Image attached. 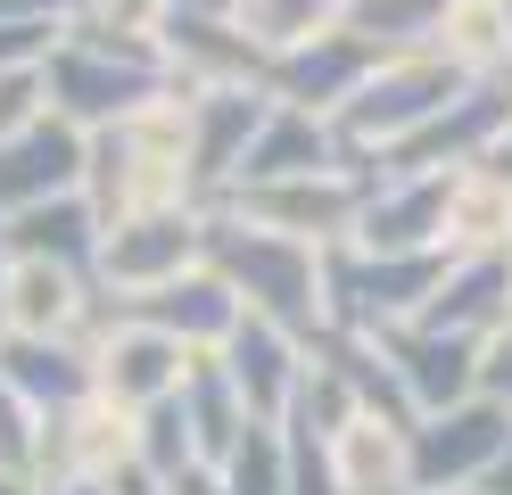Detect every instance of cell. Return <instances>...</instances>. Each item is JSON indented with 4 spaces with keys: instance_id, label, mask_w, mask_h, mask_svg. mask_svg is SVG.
Listing matches in <instances>:
<instances>
[{
    "instance_id": "cell-1",
    "label": "cell",
    "mask_w": 512,
    "mask_h": 495,
    "mask_svg": "<svg viewBox=\"0 0 512 495\" xmlns=\"http://www.w3.org/2000/svg\"><path fill=\"white\" fill-rule=\"evenodd\" d=\"M83 198L108 223L149 215V207H199V190H190V91L182 83H166L149 108H133L124 124L91 132Z\"/></svg>"
},
{
    "instance_id": "cell-2",
    "label": "cell",
    "mask_w": 512,
    "mask_h": 495,
    "mask_svg": "<svg viewBox=\"0 0 512 495\" xmlns=\"http://www.w3.org/2000/svg\"><path fill=\"white\" fill-rule=\"evenodd\" d=\"M207 264L240 289L248 314L265 322H290L298 339H331V289H323V248L306 240H281V231L248 223L232 207H215L207 223Z\"/></svg>"
},
{
    "instance_id": "cell-3",
    "label": "cell",
    "mask_w": 512,
    "mask_h": 495,
    "mask_svg": "<svg viewBox=\"0 0 512 495\" xmlns=\"http://www.w3.org/2000/svg\"><path fill=\"white\" fill-rule=\"evenodd\" d=\"M471 91V75L455 58H438L430 42H413V50H389L380 58V75L347 99V116H339V132H347V149H372V174H380V157H389L405 132H422L438 108H455V99ZM372 190V182H364Z\"/></svg>"
},
{
    "instance_id": "cell-4",
    "label": "cell",
    "mask_w": 512,
    "mask_h": 495,
    "mask_svg": "<svg viewBox=\"0 0 512 495\" xmlns=\"http://www.w3.org/2000/svg\"><path fill=\"white\" fill-rule=\"evenodd\" d=\"M446 248H323V289H331V330H389V322H422L430 297L446 281Z\"/></svg>"
},
{
    "instance_id": "cell-5",
    "label": "cell",
    "mask_w": 512,
    "mask_h": 495,
    "mask_svg": "<svg viewBox=\"0 0 512 495\" xmlns=\"http://www.w3.org/2000/svg\"><path fill=\"white\" fill-rule=\"evenodd\" d=\"M91 388L100 396H116L124 413H157V405H174L182 396V380H190V355L182 339H166L157 322H141V314H124L116 297L100 306V322H91Z\"/></svg>"
},
{
    "instance_id": "cell-6",
    "label": "cell",
    "mask_w": 512,
    "mask_h": 495,
    "mask_svg": "<svg viewBox=\"0 0 512 495\" xmlns=\"http://www.w3.org/2000/svg\"><path fill=\"white\" fill-rule=\"evenodd\" d=\"M207 223H215V207H149V215L108 223L100 289L108 297H141V289H166L182 273H199L207 264Z\"/></svg>"
},
{
    "instance_id": "cell-7",
    "label": "cell",
    "mask_w": 512,
    "mask_h": 495,
    "mask_svg": "<svg viewBox=\"0 0 512 495\" xmlns=\"http://www.w3.org/2000/svg\"><path fill=\"white\" fill-rule=\"evenodd\" d=\"M42 83H50V108L67 116V124L108 132V124H124L133 108H149L174 75H166V66H141V58H116V50H91V42H75V33H58V50L42 58Z\"/></svg>"
},
{
    "instance_id": "cell-8",
    "label": "cell",
    "mask_w": 512,
    "mask_h": 495,
    "mask_svg": "<svg viewBox=\"0 0 512 495\" xmlns=\"http://www.w3.org/2000/svg\"><path fill=\"white\" fill-rule=\"evenodd\" d=\"M504 446H512V405H496V396H463L446 413H422L413 421V495L488 487Z\"/></svg>"
},
{
    "instance_id": "cell-9",
    "label": "cell",
    "mask_w": 512,
    "mask_h": 495,
    "mask_svg": "<svg viewBox=\"0 0 512 495\" xmlns=\"http://www.w3.org/2000/svg\"><path fill=\"white\" fill-rule=\"evenodd\" d=\"M232 215L281 231V240H306V248H347L364 223V182L356 174H298V182H248L223 198Z\"/></svg>"
},
{
    "instance_id": "cell-10",
    "label": "cell",
    "mask_w": 512,
    "mask_h": 495,
    "mask_svg": "<svg viewBox=\"0 0 512 495\" xmlns=\"http://www.w3.org/2000/svg\"><path fill=\"white\" fill-rule=\"evenodd\" d=\"M265 116H273V91L265 83L190 91V190H199V207H223V198L240 190L248 141L265 132Z\"/></svg>"
},
{
    "instance_id": "cell-11",
    "label": "cell",
    "mask_w": 512,
    "mask_h": 495,
    "mask_svg": "<svg viewBox=\"0 0 512 495\" xmlns=\"http://www.w3.org/2000/svg\"><path fill=\"white\" fill-rule=\"evenodd\" d=\"M380 50L372 33H356V25H339V33H323V42H306V50H281L273 58V75H265V91L281 99V108H306V116H347V99H356L372 75H380Z\"/></svg>"
},
{
    "instance_id": "cell-12",
    "label": "cell",
    "mask_w": 512,
    "mask_h": 495,
    "mask_svg": "<svg viewBox=\"0 0 512 495\" xmlns=\"http://www.w3.org/2000/svg\"><path fill=\"white\" fill-rule=\"evenodd\" d=\"M108 289L91 273H67V264L42 256H9V289H0V339H91Z\"/></svg>"
},
{
    "instance_id": "cell-13",
    "label": "cell",
    "mask_w": 512,
    "mask_h": 495,
    "mask_svg": "<svg viewBox=\"0 0 512 495\" xmlns=\"http://www.w3.org/2000/svg\"><path fill=\"white\" fill-rule=\"evenodd\" d=\"M372 339L397 363V388L413 396V413H446V405H463V396H479V339H463V330L389 322V330H372Z\"/></svg>"
},
{
    "instance_id": "cell-14",
    "label": "cell",
    "mask_w": 512,
    "mask_h": 495,
    "mask_svg": "<svg viewBox=\"0 0 512 495\" xmlns=\"http://www.w3.org/2000/svg\"><path fill=\"white\" fill-rule=\"evenodd\" d=\"M83 174H91V132L50 108L34 132L0 141V215L42 207V198H67V190H83Z\"/></svg>"
},
{
    "instance_id": "cell-15",
    "label": "cell",
    "mask_w": 512,
    "mask_h": 495,
    "mask_svg": "<svg viewBox=\"0 0 512 495\" xmlns=\"http://www.w3.org/2000/svg\"><path fill=\"white\" fill-rule=\"evenodd\" d=\"M223 372H232V388L248 396V413L256 421H281L290 413V396L306 380V363H314V339H298L290 322H265V314H240V330L223 339Z\"/></svg>"
},
{
    "instance_id": "cell-16",
    "label": "cell",
    "mask_w": 512,
    "mask_h": 495,
    "mask_svg": "<svg viewBox=\"0 0 512 495\" xmlns=\"http://www.w3.org/2000/svg\"><path fill=\"white\" fill-rule=\"evenodd\" d=\"M124 314H141V322H157L166 339H182L190 355H223V339L240 330V289L215 273V264H199V273H182V281H166V289H141V297H116Z\"/></svg>"
},
{
    "instance_id": "cell-17",
    "label": "cell",
    "mask_w": 512,
    "mask_h": 495,
    "mask_svg": "<svg viewBox=\"0 0 512 495\" xmlns=\"http://www.w3.org/2000/svg\"><path fill=\"white\" fill-rule=\"evenodd\" d=\"M166 75L182 91H223V83H265L273 58L248 42L240 17H166Z\"/></svg>"
},
{
    "instance_id": "cell-18",
    "label": "cell",
    "mask_w": 512,
    "mask_h": 495,
    "mask_svg": "<svg viewBox=\"0 0 512 495\" xmlns=\"http://www.w3.org/2000/svg\"><path fill=\"white\" fill-rule=\"evenodd\" d=\"M0 240H9V256H42V264H67V273H91V281H100L108 215L91 207L83 190H67V198H42V207L0 215Z\"/></svg>"
},
{
    "instance_id": "cell-19",
    "label": "cell",
    "mask_w": 512,
    "mask_h": 495,
    "mask_svg": "<svg viewBox=\"0 0 512 495\" xmlns=\"http://www.w3.org/2000/svg\"><path fill=\"white\" fill-rule=\"evenodd\" d=\"M298 174H347V132L331 116H306V108H281V99H273L265 132L248 141L240 190L248 182H298Z\"/></svg>"
},
{
    "instance_id": "cell-20",
    "label": "cell",
    "mask_w": 512,
    "mask_h": 495,
    "mask_svg": "<svg viewBox=\"0 0 512 495\" xmlns=\"http://www.w3.org/2000/svg\"><path fill=\"white\" fill-rule=\"evenodd\" d=\"M446 182L455 174H397V182H372L364 190V223H356V248H438L446 231Z\"/></svg>"
},
{
    "instance_id": "cell-21",
    "label": "cell",
    "mask_w": 512,
    "mask_h": 495,
    "mask_svg": "<svg viewBox=\"0 0 512 495\" xmlns=\"http://www.w3.org/2000/svg\"><path fill=\"white\" fill-rule=\"evenodd\" d=\"M446 256H512V174L504 165H455L446 182V231H438Z\"/></svg>"
},
{
    "instance_id": "cell-22",
    "label": "cell",
    "mask_w": 512,
    "mask_h": 495,
    "mask_svg": "<svg viewBox=\"0 0 512 495\" xmlns=\"http://www.w3.org/2000/svg\"><path fill=\"white\" fill-rule=\"evenodd\" d=\"M331 479H339V495H413V429L356 413L331 438Z\"/></svg>"
},
{
    "instance_id": "cell-23",
    "label": "cell",
    "mask_w": 512,
    "mask_h": 495,
    "mask_svg": "<svg viewBox=\"0 0 512 495\" xmlns=\"http://www.w3.org/2000/svg\"><path fill=\"white\" fill-rule=\"evenodd\" d=\"M0 380H9L34 413H67L91 396V347L83 339H0Z\"/></svg>"
},
{
    "instance_id": "cell-24",
    "label": "cell",
    "mask_w": 512,
    "mask_h": 495,
    "mask_svg": "<svg viewBox=\"0 0 512 495\" xmlns=\"http://www.w3.org/2000/svg\"><path fill=\"white\" fill-rule=\"evenodd\" d=\"M504 314H512V256H455L422 322L463 330V339H488Z\"/></svg>"
},
{
    "instance_id": "cell-25",
    "label": "cell",
    "mask_w": 512,
    "mask_h": 495,
    "mask_svg": "<svg viewBox=\"0 0 512 495\" xmlns=\"http://www.w3.org/2000/svg\"><path fill=\"white\" fill-rule=\"evenodd\" d=\"M166 17H174V0H67L58 25H67L75 42H91V50L166 66Z\"/></svg>"
},
{
    "instance_id": "cell-26",
    "label": "cell",
    "mask_w": 512,
    "mask_h": 495,
    "mask_svg": "<svg viewBox=\"0 0 512 495\" xmlns=\"http://www.w3.org/2000/svg\"><path fill=\"white\" fill-rule=\"evenodd\" d=\"M182 421H190V438H199V454H207V462H223V454H232L248 429H256L248 396L232 388V372H223L215 355L190 363V380H182Z\"/></svg>"
},
{
    "instance_id": "cell-27",
    "label": "cell",
    "mask_w": 512,
    "mask_h": 495,
    "mask_svg": "<svg viewBox=\"0 0 512 495\" xmlns=\"http://www.w3.org/2000/svg\"><path fill=\"white\" fill-rule=\"evenodd\" d=\"M347 17H356V0H248L240 25H248V42L281 58V50H306V42H323V33H339Z\"/></svg>"
},
{
    "instance_id": "cell-28",
    "label": "cell",
    "mask_w": 512,
    "mask_h": 495,
    "mask_svg": "<svg viewBox=\"0 0 512 495\" xmlns=\"http://www.w3.org/2000/svg\"><path fill=\"white\" fill-rule=\"evenodd\" d=\"M356 413H364V396L347 388V372L323 355V339H314V363H306V380H298V396H290V413H281V429H290V438H323V446H331Z\"/></svg>"
},
{
    "instance_id": "cell-29",
    "label": "cell",
    "mask_w": 512,
    "mask_h": 495,
    "mask_svg": "<svg viewBox=\"0 0 512 495\" xmlns=\"http://www.w3.org/2000/svg\"><path fill=\"white\" fill-rule=\"evenodd\" d=\"M215 471H223V495H290V429L256 421Z\"/></svg>"
},
{
    "instance_id": "cell-30",
    "label": "cell",
    "mask_w": 512,
    "mask_h": 495,
    "mask_svg": "<svg viewBox=\"0 0 512 495\" xmlns=\"http://www.w3.org/2000/svg\"><path fill=\"white\" fill-rule=\"evenodd\" d=\"M455 9V0H356V33H372L380 50H413V42H430L438 33V17Z\"/></svg>"
},
{
    "instance_id": "cell-31",
    "label": "cell",
    "mask_w": 512,
    "mask_h": 495,
    "mask_svg": "<svg viewBox=\"0 0 512 495\" xmlns=\"http://www.w3.org/2000/svg\"><path fill=\"white\" fill-rule=\"evenodd\" d=\"M42 116H50V83H42V66H9V75H0V141L34 132Z\"/></svg>"
},
{
    "instance_id": "cell-32",
    "label": "cell",
    "mask_w": 512,
    "mask_h": 495,
    "mask_svg": "<svg viewBox=\"0 0 512 495\" xmlns=\"http://www.w3.org/2000/svg\"><path fill=\"white\" fill-rule=\"evenodd\" d=\"M34 438H42V413L0 380V471H25V462H34Z\"/></svg>"
},
{
    "instance_id": "cell-33",
    "label": "cell",
    "mask_w": 512,
    "mask_h": 495,
    "mask_svg": "<svg viewBox=\"0 0 512 495\" xmlns=\"http://www.w3.org/2000/svg\"><path fill=\"white\" fill-rule=\"evenodd\" d=\"M58 33H67L58 17H9L0 25V75H9V66H42L58 50Z\"/></svg>"
},
{
    "instance_id": "cell-34",
    "label": "cell",
    "mask_w": 512,
    "mask_h": 495,
    "mask_svg": "<svg viewBox=\"0 0 512 495\" xmlns=\"http://www.w3.org/2000/svg\"><path fill=\"white\" fill-rule=\"evenodd\" d=\"M479 396H496V405H512V314L479 339Z\"/></svg>"
},
{
    "instance_id": "cell-35",
    "label": "cell",
    "mask_w": 512,
    "mask_h": 495,
    "mask_svg": "<svg viewBox=\"0 0 512 495\" xmlns=\"http://www.w3.org/2000/svg\"><path fill=\"white\" fill-rule=\"evenodd\" d=\"M166 495H223V471L215 462H182V471L166 479Z\"/></svg>"
},
{
    "instance_id": "cell-36",
    "label": "cell",
    "mask_w": 512,
    "mask_h": 495,
    "mask_svg": "<svg viewBox=\"0 0 512 495\" xmlns=\"http://www.w3.org/2000/svg\"><path fill=\"white\" fill-rule=\"evenodd\" d=\"M174 9H182V17H240L248 0H174Z\"/></svg>"
},
{
    "instance_id": "cell-37",
    "label": "cell",
    "mask_w": 512,
    "mask_h": 495,
    "mask_svg": "<svg viewBox=\"0 0 512 495\" xmlns=\"http://www.w3.org/2000/svg\"><path fill=\"white\" fill-rule=\"evenodd\" d=\"M488 495H512V446H504V462L488 471Z\"/></svg>"
},
{
    "instance_id": "cell-38",
    "label": "cell",
    "mask_w": 512,
    "mask_h": 495,
    "mask_svg": "<svg viewBox=\"0 0 512 495\" xmlns=\"http://www.w3.org/2000/svg\"><path fill=\"white\" fill-rule=\"evenodd\" d=\"M0 495H34V479H25V471H0Z\"/></svg>"
},
{
    "instance_id": "cell-39",
    "label": "cell",
    "mask_w": 512,
    "mask_h": 495,
    "mask_svg": "<svg viewBox=\"0 0 512 495\" xmlns=\"http://www.w3.org/2000/svg\"><path fill=\"white\" fill-rule=\"evenodd\" d=\"M488 165H504V174H512V132H504V141L488 149Z\"/></svg>"
},
{
    "instance_id": "cell-40",
    "label": "cell",
    "mask_w": 512,
    "mask_h": 495,
    "mask_svg": "<svg viewBox=\"0 0 512 495\" xmlns=\"http://www.w3.org/2000/svg\"><path fill=\"white\" fill-rule=\"evenodd\" d=\"M0 289H9V240H0Z\"/></svg>"
},
{
    "instance_id": "cell-41",
    "label": "cell",
    "mask_w": 512,
    "mask_h": 495,
    "mask_svg": "<svg viewBox=\"0 0 512 495\" xmlns=\"http://www.w3.org/2000/svg\"><path fill=\"white\" fill-rule=\"evenodd\" d=\"M67 495H100V487H67Z\"/></svg>"
},
{
    "instance_id": "cell-42",
    "label": "cell",
    "mask_w": 512,
    "mask_h": 495,
    "mask_svg": "<svg viewBox=\"0 0 512 495\" xmlns=\"http://www.w3.org/2000/svg\"><path fill=\"white\" fill-rule=\"evenodd\" d=\"M463 495H488V487H463Z\"/></svg>"
},
{
    "instance_id": "cell-43",
    "label": "cell",
    "mask_w": 512,
    "mask_h": 495,
    "mask_svg": "<svg viewBox=\"0 0 512 495\" xmlns=\"http://www.w3.org/2000/svg\"><path fill=\"white\" fill-rule=\"evenodd\" d=\"M504 91H512V83H504Z\"/></svg>"
}]
</instances>
